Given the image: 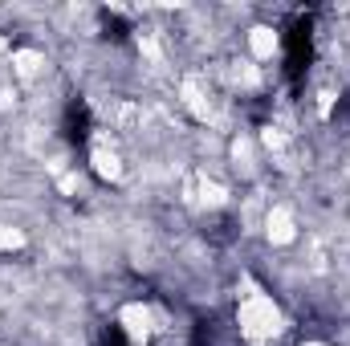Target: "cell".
I'll return each instance as SVG.
<instances>
[{
    "label": "cell",
    "mask_w": 350,
    "mask_h": 346,
    "mask_svg": "<svg viewBox=\"0 0 350 346\" xmlns=\"http://www.w3.org/2000/svg\"><path fill=\"white\" fill-rule=\"evenodd\" d=\"M281 45H285V78H289V86L297 90L301 78H306V70H310V62H314V21L306 12L293 16L285 25Z\"/></svg>",
    "instance_id": "cell-1"
},
{
    "label": "cell",
    "mask_w": 350,
    "mask_h": 346,
    "mask_svg": "<svg viewBox=\"0 0 350 346\" xmlns=\"http://www.w3.org/2000/svg\"><path fill=\"white\" fill-rule=\"evenodd\" d=\"M62 131H66V139L70 143H86L90 135V106L82 98H70V106H66V114H62Z\"/></svg>",
    "instance_id": "cell-2"
},
{
    "label": "cell",
    "mask_w": 350,
    "mask_h": 346,
    "mask_svg": "<svg viewBox=\"0 0 350 346\" xmlns=\"http://www.w3.org/2000/svg\"><path fill=\"white\" fill-rule=\"evenodd\" d=\"M106 37H114V41H122V37H126V25H122L118 16H106Z\"/></svg>",
    "instance_id": "cell-3"
},
{
    "label": "cell",
    "mask_w": 350,
    "mask_h": 346,
    "mask_svg": "<svg viewBox=\"0 0 350 346\" xmlns=\"http://www.w3.org/2000/svg\"><path fill=\"white\" fill-rule=\"evenodd\" d=\"M102 346H126L122 330H106V343H102Z\"/></svg>",
    "instance_id": "cell-4"
},
{
    "label": "cell",
    "mask_w": 350,
    "mask_h": 346,
    "mask_svg": "<svg viewBox=\"0 0 350 346\" xmlns=\"http://www.w3.org/2000/svg\"><path fill=\"white\" fill-rule=\"evenodd\" d=\"M334 118H350V94L338 102V110H334Z\"/></svg>",
    "instance_id": "cell-5"
}]
</instances>
